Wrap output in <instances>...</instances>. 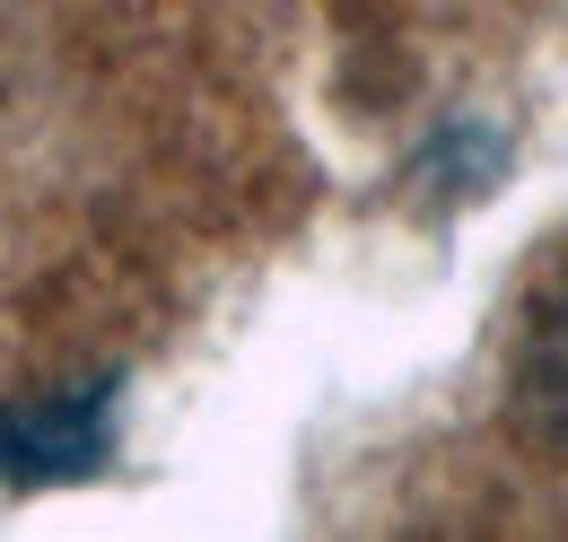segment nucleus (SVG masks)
Masks as SVG:
<instances>
[{"mask_svg":"<svg viewBox=\"0 0 568 542\" xmlns=\"http://www.w3.org/2000/svg\"><path fill=\"white\" fill-rule=\"evenodd\" d=\"M105 446H114L105 385L44 394V403H0V481H18V490L97 473V464H105Z\"/></svg>","mask_w":568,"mask_h":542,"instance_id":"1","label":"nucleus"},{"mask_svg":"<svg viewBox=\"0 0 568 542\" xmlns=\"http://www.w3.org/2000/svg\"><path fill=\"white\" fill-rule=\"evenodd\" d=\"M516 403H525V420H534L542 438L568 446V298H551V307L534 315L525 350H516Z\"/></svg>","mask_w":568,"mask_h":542,"instance_id":"2","label":"nucleus"}]
</instances>
